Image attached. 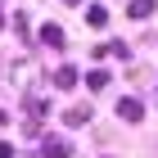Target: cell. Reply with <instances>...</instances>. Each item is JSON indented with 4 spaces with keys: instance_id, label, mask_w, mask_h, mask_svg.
<instances>
[{
    "instance_id": "obj_11",
    "label": "cell",
    "mask_w": 158,
    "mask_h": 158,
    "mask_svg": "<svg viewBox=\"0 0 158 158\" xmlns=\"http://www.w3.org/2000/svg\"><path fill=\"white\" fill-rule=\"evenodd\" d=\"M0 158H14V145H9V140H0Z\"/></svg>"
},
{
    "instance_id": "obj_12",
    "label": "cell",
    "mask_w": 158,
    "mask_h": 158,
    "mask_svg": "<svg viewBox=\"0 0 158 158\" xmlns=\"http://www.w3.org/2000/svg\"><path fill=\"white\" fill-rule=\"evenodd\" d=\"M5 122H9V113H5V109H0V127H5Z\"/></svg>"
},
{
    "instance_id": "obj_15",
    "label": "cell",
    "mask_w": 158,
    "mask_h": 158,
    "mask_svg": "<svg viewBox=\"0 0 158 158\" xmlns=\"http://www.w3.org/2000/svg\"><path fill=\"white\" fill-rule=\"evenodd\" d=\"M154 95H158V86H154Z\"/></svg>"
},
{
    "instance_id": "obj_2",
    "label": "cell",
    "mask_w": 158,
    "mask_h": 158,
    "mask_svg": "<svg viewBox=\"0 0 158 158\" xmlns=\"http://www.w3.org/2000/svg\"><path fill=\"white\" fill-rule=\"evenodd\" d=\"M41 158H73V149H68V140L50 135V140H41Z\"/></svg>"
},
{
    "instance_id": "obj_9",
    "label": "cell",
    "mask_w": 158,
    "mask_h": 158,
    "mask_svg": "<svg viewBox=\"0 0 158 158\" xmlns=\"http://www.w3.org/2000/svg\"><path fill=\"white\" fill-rule=\"evenodd\" d=\"M109 81H113V77L104 73V68H95V73L86 77V86H90V90H104V86H109Z\"/></svg>"
},
{
    "instance_id": "obj_5",
    "label": "cell",
    "mask_w": 158,
    "mask_h": 158,
    "mask_svg": "<svg viewBox=\"0 0 158 158\" xmlns=\"http://www.w3.org/2000/svg\"><path fill=\"white\" fill-rule=\"evenodd\" d=\"M77 81H81V77H77V68H68V63H63L59 73H54V86H59V90H73Z\"/></svg>"
},
{
    "instance_id": "obj_14",
    "label": "cell",
    "mask_w": 158,
    "mask_h": 158,
    "mask_svg": "<svg viewBox=\"0 0 158 158\" xmlns=\"http://www.w3.org/2000/svg\"><path fill=\"white\" fill-rule=\"evenodd\" d=\"M0 27H5V14H0Z\"/></svg>"
},
{
    "instance_id": "obj_8",
    "label": "cell",
    "mask_w": 158,
    "mask_h": 158,
    "mask_svg": "<svg viewBox=\"0 0 158 158\" xmlns=\"http://www.w3.org/2000/svg\"><path fill=\"white\" fill-rule=\"evenodd\" d=\"M27 113H32V118H45V113H50L45 95H27Z\"/></svg>"
},
{
    "instance_id": "obj_10",
    "label": "cell",
    "mask_w": 158,
    "mask_h": 158,
    "mask_svg": "<svg viewBox=\"0 0 158 158\" xmlns=\"http://www.w3.org/2000/svg\"><path fill=\"white\" fill-rule=\"evenodd\" d=\"M109 54L113 59H131V45H127V41H109Z\"/></svg>"
},
{
    "instance_id": "obj_1",
    "label": "cell",
    "mask_w": 158,
    "mask_h": 158,
    "mask_svg": "<svg viewBox=\"0 0 158 158\" xmlns=\"http://www.w3.org/2000/svg\"><path fill=\"white\" fill-rule=\"evenodd\" d=\"M118 118L122 122H140V118H145V104H140L135 95H122L118 99Z\"/></svg>"
},
{
    "instance_id": "obj_7",
    "label": "cell",
    "mask_w": 158,
    "mask_h": 158,
    "mask_svg": "<svg viewBox=\"0 0 158 158\" xmlns=\"http://www.w3.org/2000/svg\"><path fill=\"white\" fill-rule=\"evenodd\" d=\"M86 23H90V27H104V23H109V9H104V5H90V9H86Z\"/></svg>"
},
{
    "instance_id": "obj_4",
    "label": "cell",
    "mask_w": 158,
    "mask_h": 158,
    "mask_svg": "<svg viewBox=\"0 0 158 158\" xmlns=\"http://www.w3.org/2000/svg\"><path fill=\"white\" fill-rule=\"evenodd\" d=\"M63 122H68V127H86V122H90V104H73V109L63 113Z\"/></svg>"
},
{
    "instance_id": "obj_6",
    "label": "cell",
    "mask_w": 158,
    "mask_h": 158,
    "mask_svg": "<svg viewBox=\"0 0 158 158\" xmlns=\"http://www.w3.org/2000/svg\"><path fill=\"white\" fill-rule=\"evenodd\" d=\"M154 9H158L154 0H131V5H127V14H131V18H149Z\"/></svg>"
},
{
    "instance_id": "obj_3",
    "label": "cell",
    "mask_w": 158,
    "mask_h": 158,
    "mask_svg": "<svg viewBox=\"0 0 158 158\" xmlns=\"http://www.w3.org/2000/svg\"><path fill=\"white\" fill-rule=\"evenodd\" d=\"M41 45L63 50V27H59V23H45V27H41Z\"/></svg>"
},
{
    "instance_id": "obj_13",
    "label": "cell",
    "mask_w": 158,
    "mask_h": 158,
    "mask_svg": "<svg viewBox=\"0 0 158 158\" xmlns=\"http://www.w3.org/2000/svg\"><path fill=\"white\" fill-rule=\"evenodd\" d=\"M63 5H81V0H63Z\"/></svg>"
}]
</instances>
